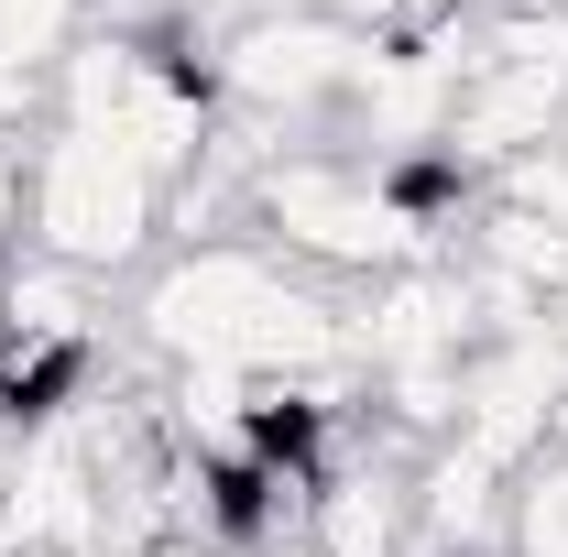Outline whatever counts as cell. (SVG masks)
<instances>
[{
  "instance_id": "cell-1",
  "label": "cell",
  "mask_w": 568,
  "mask_h": 557,
  "mask_svg": "<svg viewBox=\"0 0 568 557\" xmlns=\"http://www.w3.org/2000/svg\"><path fill=\"white\" fill-rule=\"evenodd\" d=\"M132 340L164 372H241V383H306V372H361L351 295L295 274L252 230H186L132 295Z\"/></svg>"
},
{
  "instance_id": "cell-2",
  "label": "cell",
  "mask_w": 568,
  "mask_h": 557,
  "mask_svg": "<svg viewBox=\"0 0 568 557\" xmlns=\"http://www.w3.org/2000/svg\"><path fill=\"white\" fill-rule=\"evenodd\" d=\"M164 230H175V198L121 132H99V121H44L33 132V241L22 252H44L88 284H121L153 263Z\"/></svg>"
},
{
  "instance_id": "cell-3",
  "label": "cell",
  "mask_w": 568,
  "mask_h": 557,
  "mask_svg": "<svg viewBox=\"0 0 568 557\" xmlns=\"http://www.w3.org/2000/svg\"><path fill=\"white\" fill-rule=\"evenodd\" d=\"M503 557H568V470L558 459H536L514 482V536H503Z\"/></svg>"
},
{
  "instance_id": "cell-4",
  "label": "cell",
  "mask_w": 568,
  "mask_h": 557,
  "mask_svg": "<svg viewBox=\"0 0 568 557\" xmlns=\"http://www.w3.org/2000/svg\"><path fill=\"white\" fill-rule=\"evenodd\" d=\"M22 241H33V132L0 121V274L22 263Z\"/></svg>"
},
{
  "instance_id": "cell-5",
  "label": "cell",
  "mask_w": 568,
  "mask_h": 557,
  "mask_svg": "<svg viewBox=\"0 0 568 557\" xmlns=\"http://www.w3.org/2000/svg\"><path fill=\"white\" fill-rule=\"evenodd\" d=\"M306 11H328V22H351V33H416V22L459 11V0H306Z\"/></svg>"
},
{
  "instance_id": "cell-6",
  "label": "cell",
  "mask_w": 568,
  "mask_h": 557,
  "mask_svg": "<svg viewBox=\"0 0 568 557\" xmlns=\"http://www.w3.org/2000/svg\"><path fill=\"white\" fill-rule=\"evenodd\" d=\"M121 557H230V547H209V536H142V547H121Z\"/></svg>"
},
{
  "instance_id": "cell-7",
  "label": "cell",
  "mask_w": 568,
  "mask_h": 557,
  "mask_svg": "<svg viewBox=\"0 0 568 557\" xmlns=\"http://www.w3.org/2000/svg\"><path fill=\"white\" fill-rule=\"evenodd\" d=\"M252 557H317V547H306V536H274V547H252Z\"/></svg>"
}]
</instances>
